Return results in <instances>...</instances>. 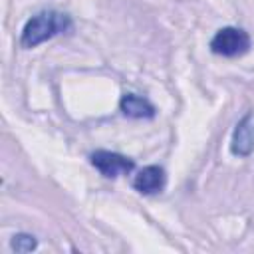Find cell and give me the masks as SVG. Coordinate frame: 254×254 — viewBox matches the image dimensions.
<instances>
[{"label": "cell", "mask_w": 254, "mask_h": 254, "mask_svg": "<svg viewBox=\"0 0 254 254\" xmlns=\"http://www.w3.org/2000/svg\"><path fill=\"white\" fill-rule=\"evenodd\" d=\"M250 48V36L242 28L226 26L220 28L210 40V52L224 58H236L246 54Z\"/></svg>", "instance_id": "obj_2"}, {"label": "cell", "mask_w": 254, "mask_h": 254, "mask_svg": "<svg viewBox=\"0 0 254 254\" xmlns=\"http://www.w3.org/2000/svg\"><path fill=\"white\" fill-rule=\"evenodd\" d=\"M91 165L103 175V177H119V175H127L135 169V163L133 159L125 157V155H119V153H113V151H95L91 157Z\"/></svg>", "instance_id": "obj_3"}, {"label": "cell", "mask_w": 254, "mask_h": 254, "mask_svg": "<svg viewBox=\"0 0 254 254\" xmlns=\"http://www.w3.org/2000/svg\"><path fill=\"white\" fill-rule=\"evenodd\" d=\"M36 246H38V242H36V238L32 234H16L12 238V248L16 252H30Z\"/></svg>", "instance_id": "obj_7"}, {"label": "cell", "mask_w": 254, "mask_h": 254, "mask_svg": "<svg viewBox=\"0 0 254 254\" xmlns=\"http://www.w3.org/2000/svg\"><path fill=\"white\" fill-rule=\"evenodd\" d=\"M165 183H167V175L165 169L159 165L143 167L133 179V187L141 194H157L165 189Z\"/></svg>", "instance_id": "obj_5"}, {"label": "cell", "mask_w": 254, "mask_h": 254, "mask_svg": "<svg viewBox=\"0 0 254 254\" xmlns=\"http://www.w3.org/2000/svg\"><path fill=\"white\" fill-rule=\"evenodd\" d=\"M119 109L123 111V115L133 117V119H151L155 115L153 103L137 93H125L119 99Z\"/></svg>", "instance_id": "obj_6"}, {"label": "cell", "mask_w": 254, "mask_h": 254, "mask_svg": "<svg viewBox=\"0 0 254 254\" xmlns=\"http://www.w3.org/2000/svg\"><path fill=\"white\" fill-rule=\"evenodd\" d=\"M230 151L238 157H248L254 151V115L246 113L234 127Z\"/></svg>", "instance_id": "obj_4"}, {"label": "cell", "mask_w": 254, "mask_h": 254, "mask_svg": "<svg viewBox=\"0 0 254 254\" xmlns=\"http://www.w3.org/2000/svg\"><path fill=\"white\" fill-rule=\"evenodd\" d=\"M71 18L67 14H62V12H56V10H44V12H38L36 16H32L24 30H22V38H20V44L24 48H36L38 44L58 36V34H64V32H69L71 30Z\"/></svg>", "instance_id": "obj_1"}]
</instances>
